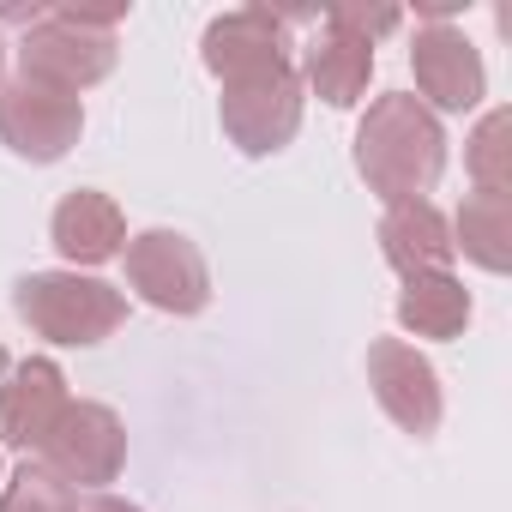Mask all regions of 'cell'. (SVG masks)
Segmentation results:
<instances>
[{"label":"cell","instance_id":"obj_9","mask_svg":"<svg viewBox=\"0 0 512 512\" xmlns=\"http://www.w3.org/2000/svg\"><path fill=\"white\" fill-rule=\"evenodd\" d=\"M410 73H416V91H422L416 103L434 109V115H470L488 97L482 55H476V43L458 25L422 19L416 25V43H410Z\"/></svg>","mask_w":512,"mask_h":512},{"label":"cell","instance_id":"obj_18","mask_svg":"<svg viewBox=\"0 0 512 512\" xmlns=\"http://www.w3.org/2000/svg\"><path fill=\"white\" fill-rule=\"evenodd\" d=\"M79 494L67 482H55L37 458H25L7 482H0V512H73Z\"/></svg>","mask_w":512,"mask_h":512},{"label":"cell","instance_id":"obj_10","mask_svg":"<svg viewBox=\"0 0 512 512\" xmlns=\"http://www.w3.org/2000/svg\"><path fill=\"white\" fill-rule=\"evenodd\" d=\"M368 386H374L380 410H386L404 434H416V440H428V434L440 428V416H446L434 362H428L416 344H404V338L368 344Z\"/></svg>","mask_w":512,"mask_h":512},{"label":"cell","instance_id":"obj_6","mask_svg":"<svg viewBox=\"0 0 512 512\" xmlns=\"http://www.w3.org/2000/svg\"><path fill=\"white\" fill-rule=\"evenodd\" d=\"M55 482H67L73 494H103L121 464H127V422L109 410V404H91V398H73L61 410V422L49 428V440L31 452Z\"/></svg>","mask_w":512,"mask_h":512},{"label":"cell","instance_id":"obj_19","mask_svg":"<svg viewBox=\"0 0 512 512\" xmlns=\"http://www.w3.org/2000/svg\"><path fill=\"white\" fill-rule=\"evenodd\" d=\"M73 512H145V506H133V500H121V494H79V506Z\"/></svg>","mask_w":512,"mask_h":512},{"label":"cell","instance_id":"obj_20","mask_svg":"<svg viewBox=\"0 0 512 512\" xmlns=\"http://www.w3.org/2000/svg\"><path fill=\"white\" fill-rule=\"evenodd\" d=\"M0 85H7V37H0Z\"/></svg>","mask_w":512,"mask_h":512},{"label":"cell","instance_id":"obj_3","mask_svg":"<svg viewBox=\"0 0 512 512\" xmlns=\"http://www.w3.org/2000/svg\"><path fill=\"white\" fill-rule=\"evenodd\" d=\"M13 314L49 338V344H67V350H91L103 338L121 332L127 320V296L91 272H25L13 284Z\"/></svg>","mask_w":512,"mask_h":512},{"label":"cell","instance_id":"obj_12","mask_svg":"<svg viewBox=\"0 0 512 512\" xmlns=\"http://www.w3.org/2000/svg\"><path fill=\"white\" fill-rule=\"evenodd\" d=\"M290 19H278L272 7H235L223 19L205 25L199 37V61L205 73L223 85L235 73H253V67H272V61H290Z\"/></svg>","mask_w":512,"mask_h":512},{"label":"cell","instance_id":"obj_21","mask_svg":"<svg viewBox=\"0 0 512 512\" xmlns=\"http://www.w3.org/2000/svg\"><path fill=\"white\" fill-rule=\"evenodd\" d=\"M7 368H13V362H7V350H0V374H7Z\"/></svg>","mask_w":512,"mask_h":512},{"label":"cell","instance_id":"obj_17","mask_svg":"<svg viewBox=\"0 0 512 512\" xmlns=\"http://www.w3.org/2000/svg\"><path fill=\"white\" fill-rule=\"evenodd\" d=\"M506 133H512V115L506 109H488L464 145V163H470V181L476 193H512V163H506Z\"/></svg>","mask_w":512,"mask_h":512},{"label":"cell","instance_id":"obj_8","mask_svg":"<svg viewBox=\"0 0 512 512\" xmlns=\"http://www.w3.org/2000/svg\"><path fill=\"white\" fill-rule=\"evenodd\" d=\"M85 133V103L67 91H49L37 79L0 85V145L25 163H61Z\"/></svg>","mask_w":512,"mask_h":512},{"label":"cell","instance_id":"obj_22","mask_svg":"<svg viewBox=\"0 0 512 512\" xmlns=\"http://www.w3.org/2000/svg\"><path fill=\"white\" fill-rule=\"evenodd\" d=\"M0 482H7V476H0Z\"/></svg>","mask_w":512,"mask_h":512},{"label":"cell","instance_id":"obj_14","mask_svg":"<svg viewBox=\"0 0 512 512\" xmlns=\"http://www.w3.org/2000/svg\"><path fill=\"white\" fill-rule=\"evenodd\" d=\"M380 253L398 278L452 272V223L434 199H398L380 217Z\"/></svg>","mask_w":512,"mask_h":512},{"label":"cell","instance_id":"obj_5","mask_svg":"<svg viewBox=\"0 0 512 512\" xmlns=\"http://www.w3.org/2000/svg\"><path fill=\"white\" fill-rule=\"evenodd\" d=\"M302 109H308V91H302L296 61H272V67L235 73V79H223V97H217L223 139L241 157H272V151H284L302 133Z\"/></svg>","mask_w":512,"mask_h":512},{"label":"cell","instance_id":"obj_7","mask_svg":"<svg viewBox=\"0 0 512 512\" xmlns=\"http://www.w3.org/2000/svg\"><path fill=\"white\" fill-rule=\"evenodd\" d=\"M121 260H127V290L145 308H157V314H181L187 320V314H199L211 302L205 253L181 229H139V235H127Z\"/></svg>","mask_w":512,"mask_h":512},{"label":"cell","instance_id":"obj_13","mask_svg":"<svg viewBox=\"0 0 512 512\" xmlns=\"http://www.w3.org/2000/svg\"><path fill=\"white\" fill-rule=\"evenodd\" d=\"M49 241H55V253L67 260V272H79V266L91 272V266H109L115 253L127 247V217H121V205L109 193L73 187L55 205V217H49Z\"/></svg>","mask_w":512,"mask_h":512},{"label":"cell","instance_id":"obj_1","mask_svg":"<svg viewBox=\"0 0 512 512\" xmlns=\"http://www.w3.org/2000/svg\"><path fill=\"white\" fill-rule=\"evenodd\" d=\"M356 175L386 205L428 199L446 175V127L434 109H422L410 91H380L356 127Z\"/></svg>","mask_w":512,"mask_h":512},{"label":"cell","instance_id":"obj_11","mask_svg":"<svg viewBox=\"0 0 512 512\" xmlns=\"http://www.w3.org/2000/svg\"><path fill=\"white\" fill-rule=\"evenodd\" d=\"M67 404H73V392H67L61 362H49V356L13 362L7 374H0V446H13V452L31 458L49 440V428L61 422Z\"/></svg>","mask_w":512,"mask_h":512},{"label":"cell","instance_id":"obj_2","mask_svg":"<svg viewBox=\"0 0 512 512\" xmlns=\"http://www.w3.org/2000/svg\"><path fill=\"white\" fill-rule=\"evenodd\" d=\"M121 19L127 7H37V19L19 37V79H37L67 97L103 85L121 55Z\"/></svg>","mask_w":512,"mask_h":512},{"label":"cell","instance_id":"obj_4","mask_svg":"<svg viewBox=\"0 0 512 512\" xmlns=\"http://www.w3.org/2000/svg\"><path fill=\"white\" fill-rule=\"evenodd\" d=\"M398 7H356V0H338L326 7L314 43L302 49V91H314L320 103L332 109H356L368 97V79H374V43L386 31H398Z\"/></svg>","mask_w":512,"mask_h":512},{"label":"cell","instance_id":"obj_16","mask_svg":"<svg viewBox=\"0 0 512 512\" xmlns=\"http://www.w3.org/2000/svg\"><path fill=\"white\" fill-rule=\"evenodd\" d=\"M452 253H464L482 272L512 266V193H464L452 217Z\"/></svg>","mask_w":512,"mask_h":512},{"label":"cell","instance_id":"obj_15","mask_svg":"<svg viewBox=\"0 0 512 512\" xmlns=\"http://www.w3.org/2000/svg\"><path fill=\"white\" fill-rule=\"evenodd\" d=\"M398 326L410 338H464L470 326V290L452 278V272H422V278H404L398 290Z\"/></svg>","mask_w":512,"mask_h":512}]
</instances>
